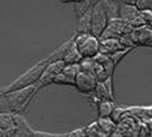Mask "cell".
<instances>
[{"label": "cell", "instance_id": "7a4b0ae2", "mask_svg": "<svg viewBox=\"0 0 152 137\" xmlns=\"http://www.w3.org/2000/svg\"><path fill=\"white\" fill-rule=\"evenodd\" d=\"M49 62H50L49 56L45 57L44 59L39 61L38 63L32 66L28 70H26L23 74H21L18 78H16V80H14L10 85H7L1 92L15 91V90H20V89H23V88H27V86H31V85H35L37 81L39 80L43 70L45 69V67H46V65L49 63Z\"/></svg>", "mask_w": 152, "mask_h": 137}, {"label": "cell", "instance_id": "6da1fadb", "mask_svg": "<svg viewBox=\"0 0 152 137\" xmlns=\"http://www.w3.org/2000/svg\"><path fill=\"white\" fill-rule=\"evenodd\" d=\"M38 92L35 85L15 91L0 92V113L18 114L26 109L33 96Z\"/></svg>", "mask_w": 152, "mask_h": 137}, {"label": "cell", "instance_id": "cb8c5ba5", "mask_svg": "<svg viewBox=\"0 0 152 137\" xmlns=\"http://www.w3.org/2000/svg\"><path fill=\"white\" fill-rule=\"evenodd\" d=\"M112 78L113 77H108L105 81H104V84H105V86H106V89H107V91H108V94H110V96H111V99L113 101L115 99V97H113V88H112Z\"/></svg>", "mask_w": 152, "mask_h": 137}, {"label": "cell", "instance_id": "277c9868", "mask_svg": "<svg viewBox=\"0 0 152 137\" xmlns=\"http://www.w3.org/2000/svg\"><path fill=\"white\" fill-rule=\"evenodd\" d=\"M108 22V16L105 10L102 0L91 6V29L90 33L97 38H100L101 34L104 33Z\"/></svg>", "mask_w": 152, "mask_h": 137}, {"label": "cell", "instance_id": "7c38bea8", "mask_svg": "<svg viewBox=\"0 0 152 137\" xmlns=\"http://www.w3.org/2000/svg\"><path fill=\"white\" fill-rule=\"evenodd\" d=\"M73 40H74V35L72 36V38H69L68 40H66L63 44H61L57 49H55V51L51 55H49L50 61H58V59H62L63 61V57H65L66 52L68 51V49L71 47Z\"/></svg>", "mask_w": 152, "mask_h": 137}, {"label": "cell", "instance_id": "8992f818", "mask_svg": "<svg viewBox=\"0 0 152 137\" xmlns=\"http://www.w3.org/2000/svg\"><path fill=\"white\" fill-rule=\"evenodd\" d=\"M65 65H66L65 61H62V59H58V61H50L49 63L46 65L45 69L43 70L39 80H38L37 84H35L37 90L39 91L40 89L45 88V86L53 84L55 77L57 75L58 73L62 72V69H63V67H65Z\"/></svg>", "mask_w": 152, "mask_h": 137}, {"label": "cell", "instance_id": "f1b7e54d", "mask_svg": "<svg viewBox=\"0 0 152 137\" xmlns=\"http://www.w3.org/2000/svg\"><path fill=\"white\" fill-rule=\"evenodd\" d=\"M150 46H152V43H151V45H150Z\"/></svg>", "mask_w": 152, "mask_h": 137}, {"label": "cell", "instance_id": "484cf974", "mask_svg": "<svg viewBox=\"0 0 152 137\" xmlns=\"http://www.w3.org/2000/svg\"><path fill=\"white\" fill-rule=\"evenodd\" d=\"M60 1H61L62 4H72L73 0H60Z\"/></svg>", "mask_w": 152, "mask_h": 137}, {"label": "cell", "instance_id": "d6986e66", "mask_svg": "<svg viewBox=\"0 0 152 137\" xmlns=\"http://www.w3.org/2000/svg\"><path fill=\"white\" fill-rule=\"evenodd\" d=\"M134 50V47H124V49H121V50H118V51H116V52H113V54H111L110 55V57H111V59L113 61V63H115L116 66L119 63V62L128 55L129 52H132Z\"/></svg>", "mask_w": 152, "mask_h": 137}, {"label": "cell", "instance_id": "4fadbf2b", "mask_svg": "<svg viewBox=\"0 0 152 137\" xmlns=\"http://www.w3.org/2000/svg\"><path fill=\"white\" fill-rule=\"evenodd\" d=\"M97 125L101 130V132L104 133V136H110L115 132L116 130V125L117 124L111 119V117H107V118H99L97 119Z\"/></svg>", "mask_w": 152, "mask_h": 137}, {"label": "cell", "instance_id": "9a60e30c", "mask_svg": "<svg viewBox=\"0 0 152 137\" xmlns=\"http://www.w3.org/2000/svg\"><path fill=\"white\" fill-rule=\"evenodd\" d=\"M97 114L99 118H107L111 117L113 109H115V104L111 99H105V101H100L97 104Z\"/></svg>", "mask_w": 152, "mask_h": 137}, {"label": "cell", "instance_id": "ac0fdd59", "mask_svg": "<svg viewBox=\"0 0 152 137\" xmlns=\"http://www.w3.org/2000/svg\"><path fill=\"white\" fill-rule=\"evenodd\" d=\"M62 72L65 73L67 77H69L71 79L74 80L75 77H77V74L80 72V66H79V63H66Z\"/></svg>", "mask_w": 152, "mask_h": 137}, {"label": "cell", "instance_id": "5bb4252c", "mask_svg": "<svg viewBox=\"0 0 152 137\" xmlns=\"http://www.w3.org/2000/svg\"><path fill=\"white\" fill-rule=\"evenodd\" d=\"M93 95V98L94 101L96 102V104L100 102V101H105V99H111V96L106 89V86L104 84V81H97L96 86H95V90L90 94ZM112 101V99H111Z\"/></svg>", "mask_w": 152, "mask_h": 137}, {"label": "cell", "instance_id": "2e32d148", "mask_svg": "<svg viewBox=\"0 0 152 137\" xmlns=\"http://www.w3.org/2000/svg\"><path fill=\"white\" fill-rule=\"evenodd\" d=\"M82 59H83V56L79 54L78 49L75 47V45H74V40H73L71 47L66 52L65 57H63V61H65V63H79Z\"/></svg>", "mask_w": 152, "mask_h": 137}, {"label": "cell", "instance_id": "ffe728a7", "mask_svg": "<svg viewBox=\"0 0 152 137\" xmlns=\"http://www.w3.org/2000/svg\"><path fill=\"white\" fill-rule=\"evenodd\" d=\"M53 84H57V85H71V86H73L74 85V80L71 79L69 77H67L63 72H61V73H58L57 75L55 77Z\"/></svg>", "mask_w": 152, "mask_h": 137}, {"label": "cell", "instance_id": "52a82bcc", "mask_svg": "<svg viewBox=\"0 0 152 137\" xmlns=\"http://www.w3.org/2000/svg\"><path fill=\"white\" fill-rule=\"evenodd\" d=\"M96 84H97V79L95 78V75L80 70L74 79L73 86L77 89L78 92L84 94V95H90L95 90Z\"/></svg>", "mask_w": 152, "mask_h": 137}, {"label": "cell", "instance_id": "7402d4cb", "mask_svg": "<svg viewBox=\"0 0 152 137\" xmlns=\"http://www.w3.org/2000/svg\"><path fill=\"white\" fill-rule=\"evenodd\" d=\"M129 23H130V26H132L133 28H136V27L144 26V24H147V23L144 21V18L140 16V14H139L137 16H135L133 20H130V21H129Z\"/></svg>", "mask_w": 152, "mask_h": 137}, {"label": "cell", "instance_id": "ba28073f", "mask_svg": "<svg viewBox=\"0 0 152 137\" xmlns=\"http://www.w3.org/2000/svg\"><path fill=\"white\" fill-rule=\"evenodd\" d=\"M130 38L135 46H150L152 43V27L148 24L133 28Z\"/></svg>", "mask_w": 152, "mask_h": 137}, {"label": "cell", "instance_id": "5b68a950", "mask_svg": "<svg viewBox=\"0 0 152 137\" xmlns=\"http://www.w3.org/2000/svg\"><path fill=\"white\" fill-rule=\"evenodd\" d=\"M133 27L130 26L129 22L124 21L121 17H113L110 18L107 22V26L104 30V33L101 34L99 39H106V38H119V36L124 34L132 33Z\"/></svg>", "mask_w": 152, "mask_h": 137}, {"label": "cell", "instance_id": "3957f363", "mask_svg": "<svg viewBox=\"0 0 152 137\" xmlns=\"http://www.w3.org/2000/svg\"><path fill=\"white\" fill-rule=\"evenodd\" d=\"M74 45L83 58L94 57L100 51V39L91 33H75Z\"/></svg>", "mask_w": 152, "mask_h": 137}, {"label": "cell", "instance_id": "83f0119b", "mask_svg": "<svg viewBox=\"0 0 152 137\" xmlns=\"http://www.w3.org/2000/svg\"><path fill=\"white\" fill-rule=\"evenodd\" d=\"M148 26H151V27H152V21H151V22L148 23Z\"/></svg>", "mask_w": 152, "mask_h": 137}, {"label": "cell", "instance_id": "603a6c76", "mask_svg": "<svg viewBox=\"0 0 152 137\" xmlns=\"http://www.w3.org/2000/svg\"><path fill=\"white\" fill-rule=\"evenodd\" d=\"M140 16L144 18V21L148 24L152 21V10L151 9H140Z\"/></svg>", "mask_w": 152, "mask_h": 137}, {"label": "cell", "instance_id": "30bf717a", "mask_svg": "<svg viewBox=\"0 0 152 137\" xmlns=\"http://www.w3.org/2000/svg\"><path fill=\"white\" fill-rule=\"evenodd\" d=\"M139 14H140V9L137 7V5H134V4L124 3L123 5L119 6V10H118V17L123 18L126 22H129L130 20H133Z\"/></svg>", "mask_w": 152, "mask_h": 137}, {"label": "cell", "instance_id": "8fae6325", "mask_svg": "<svg viewBox=\"0 0 152 137\" xmlns=\"http://www.w3.org/2000/svg\"><path fill=\"white\" fill-rule=\"evenodd\" d=\"M90 29H91V9L88 10L80 17H78L77 33H90Z\"/></svg>", "mask_w": 152, "mask_h": 137}, {"label": "cell", "instance_id": "44dd1931", "mask_svg": "<svg viewBox=\"0 0 152 137\" xmlns=\"http://www.w3.org/2000/svg\"><path fill=\"white\" fill-rule=\"evenodd\" d=\"M85 135L86 136H104V133L101 132V130L97 125V121L91 123L90 125H88L85 128Z\"/></svg>", "mask_w": 152, "mask_h": 137}, {"label": "cell", "instance_id": "9c48e42d", "mask_svg": "<svg viewBox=\"0 0 152 137\" xmlns=\"http://www.w3.org/2000/svg\"><path fill=\"white\" fill-rule=\"evenodd\" d=\"M121 49H124V46L121 44L118 38L100 39V52H104L110 56L111 54L118 51Z\"/></svg>", "mask_w": 152, "mask_h": 137}, {"label": "cell", "instance_id": "e0dca14e", "mask_svg": "<svg viewBox=\"0 0 152 137\" xmlns=\"http://www.w3.org/2000/svg\"><path fill=\"white\" fill-rule=\"evenodd\" d=\"M74 4V15L78 17H80L82 15H84L88 10H90L93 4L90 0H84V1H80V3H73Z\"/></svg>", "mask_w": 152, "mask_h": 137}, {"label": "cell", "instance_id": "d4e9b609", "mask_svg": "<svg viewBox=\"0 0 152 137\" xmlns=\"http://www.w3.org/2000/svg\"><path fill=\"white\" fill-rule=\"evenodd\" d=\"M66 136H86L85 135V129L82 128V129H78V130H74V131L67 133Z\"/></svg>", "mask_w": 152, "mask_h": 137}, {"label": "cell", "instance_id": "4316f807", "mask_svg": "<svg viewBox=\"0 0 152 137\" xmlns=\"http://www.w3.org/2000/svg\"><path fill=\"white\" fill-rule=\"evenodd\" d=\"M80 1H84V0H73V3H80Z\"/></svg>", "mask_w": 152, "mask_h": 137}]
</instances>
